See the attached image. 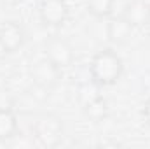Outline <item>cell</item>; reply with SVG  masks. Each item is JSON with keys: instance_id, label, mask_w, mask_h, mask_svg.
<instances>
[{"instance_id": "obj_8", "label": "cell", "mask_w": 150, "mask_h": 149, "mask_svg": "<svg viewBox=\"0 0 150 149\" xmlns=\"http://www.w3.org/2000/svg\"><path fill=\"white\" fill-rule=\"evenodd\" d=\"M122 16L134 27H147L150 25V2L147 0H131L126 4Z\"/></svg>"}, {"instance_id": "obj_13", "label": "cell", "mask_w": 150, "mask_h": 149, "mask_svg": "<svg viewBox=\"0 0 150 149\" xmlns=\"http://www.w3.org/2000/svg\"><path fill=\"white\" fill-rule=\"evenodd\" d=\"M142 117H143V121L150 126V97H147V100L143 102V107H142Z\"/></svg>"}, {"instance_id": "obj_2", "label": "cell", "mask_w": 150, "mask_h": 149, "mask_svg": "<svg viewBox=\"0 0 150 149\" xmlns=\"http://www.w3.org/2000/svg\"><path fill=\"white\" fill-rule=\"evenodd\" d=\"M32 130H33V135L38 140V144L44 148H56L61 144L65 137L63 119L54 114H40L35 119Z\"/></svg>"}, {"instance_id": "obj_12", "label": "cell", "mask_w": 150, "mask_h": 149, "mask_svg": "<svg viewBox=\"0 0 150 149\" xmlns=\"http://www.w3.org/2000/svg\"><path fill=\"white\" fill-rule=\"evenodd\" d=\"M140 86H142V91L147 93V97H150V70L142 75V79H140Z\"/></svg>"}, {"instance_id": "obj_6", "label": "cell", "mask_w": 150, "mask_h": 149, "mask_svg": "<svg viewBox=\"0 0 150 149\" xmlns=\"http://www.w3.org/2000/svg\"><path fill=\"white\" fill-rule=\"evenodd\" d=\"M0 42L7 54L19 51L26 42V32L23 25H19L18 21H5L4 25H0Z\"/></svg>"}, {"instance_id": "obj_10", "label": "cell", "mask_w": 150, "mask_h": 149, "mask_svg": "<svg viewBox=\"0 0 150 149\" xmlns=\"http://www.w3.org/2000/svg\"><path fill=\"white\" fill-rule=\"evenodd\" d=\"M82 107H84V114L91 121H96V123L103 121L108 116V102L103 98V95H100V97H96V98L82 104Z\"/></svg>"}, {"instance_id": "obj_11", "label": "cell", "mask_w": 150, "mask_h": 149, "mask_svg": "<svg viewBox=\"0 0 150 149\" xmlns=\"http://www.w3.org/2000/svg\"><path fill=\"white\" fill-rule=\"evenodd\" d=\"M115 0H86V9L91 16L98 19H107L113 12Z\"/></svg>"}, {"instance_id": "obj_9", "label": "cell", "mask_w": 150, "mask_h": 149, "mask_svg": "<svg viewBox=\"0 0 150 149\" xmlns=\"http://www.w3.org/2000/svg\"><path fill=\"white\" fill-rule=\"evenodd\" d=\"M19 128L18 116L11 107H0V142L11 140L16 137Z\"/></svg>"}, {"instance_id": "obj_1", "label": "cell", "mask_w": 150, "mask_h": 149, "mask_svg": "<svg viewBox=\"0 0 150 149\" xmlns=\"http://www.w3.org/2000/svg\"><path fill=\"white\" fill-rule=\"evenodd\" d=\"M124 74V62L119 53L112 47H105L98 51L89 62V75L94 84L100 88L115 84Z\"/></svg>"}, {"instance_id": "obj_7", "label": "cell", "mask_w": 150, "mask_h": 149, "mask_svg": "<svg viewBox=\"0 0 150 149\" xmlns=\"http://www.w3.org/2000/svg\"><path fill=\"white\" fill-rule=\"evenodd\" d=\"M107 27H105V32H107V39L112 42V44H126L129 37L133 35V30L134 27L120 14V16H110L107 18Z\"/></svg>"}, {"instance_id": "obj_4", "label": "cell", "mask_w": 150, "mask_h": 149, "mask_svg": "<svg viewBox=\"0 0 150 149\" xmlns=\"http://www.w3.org/2000/svg\"><path fill=\"white\" fill-rule=\"evenodd\" d=\"M70 7L65 0H42L38 5V18L44 27L58 28L67 23Z\"/></svg>"}, {"instance_id": "obj_3", "label": "cell", "mask_w": 150, "mask_h": 149, "mask_svg": "<svg viewBox=\"0 0 150 149\" xmlns=\"http://www.w3.org/2000/svg\"><path fill=\"white\" fill-rule=\"evenodd\" d=\"M61 75H63V69L58 67L47 56L38 58L37 62L32 63V67H30V77H32L35 88L44 90V91H51L59 82Z\"/></svg>"}, {"instance_id": "obj_5", "label": "cell", "mask_w": 150, "mask_h": 149, "mask_svg": "<svg viewBox=\"0 0 150 149\" xmlns=\"http://www.w3.org/2000/svg\"><path fill=\"white\" fill-rule=\"evenodd\" d=\"M45 56L58 67H72L75 62V51L68 40L61 37H51L45 42Z\"/></svg>"}, {"instance_id": "obj_14", "label": "cell", "mask_w": 150, "mask_h": 149, "mask_svg": "<svg viewBox=\"0 0 150 149\" xmlns=\"http://www.w3.org/2000/svg\"><path fill=\"white\" fill-rule=\"evenodd\" d=\"M5 54H7V51L4 49V46H2V42H0V58H4Z\"/></svg>"}]
</instances>
